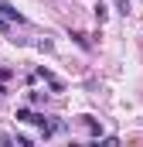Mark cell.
I'll use <instances>...</instances> for the list:
<instances>
[{"instance_id":"5","label":"cell","mask_w":143,"mask_h":147,"mask_svg":"<svg viewBox=\"0 0 143 147\" xmlns=\"http://www.w3.org/2000/svg\"><path fill=\"white\" fill-rule=\"evenodd\" d=\"M3 92H7V89H3V82H0V96H3Z\"/></svg>"},{"instance_id":"1","label":"cell","mask_w":143,"mask_h":147,"mask_svg":"<svg viewBox=\"0 0 143 147\" xmlns=\"http://www.w3.org/2000/svg\"><path fill=\"white\" fill-rule=\"evenodd\" d=\"M0 14H3V17H7V21H17V24H21V21H24V17H21V14H17V10H14V7H10V3H3V0H0Z\"/></svg>"},{"instance_id":"2","label":"cell","mask_w":143,"mask_h":147,"mask_svg":"<svg viewBox=\"0 0 143 147\" xmlns=\"http://www.w3.org/2000/svg\"><path fill=\"white\" fill-rule=\"evenodd\" d=\"M14 120H21V123H31V120H34V113L24 106V110H17V116H14Z\"/></svg>"},{"instance_id":"4","label":"cell","mask_w":143,"mask_h":147,"mask_svg":"<svg viewBox=\"0 0 143 147\" xmlns=\"http://www.w3.org/2000/svg\"><path fill=\"white\" fill-rule=\"evenodd\" d=\"M0 31H7V21H0Z\"/></svg>"},{"instance_id":"3","label":"cell","mask_w":143,"mask_h":147,"mask_svg":"<svg viewBox=\"0 0 143 147\" xmlns=\"http://www.w3.org/2000/svg\"><path fill=\"white\" fill-rule=\"evenodd\" d=\"M106 14H109V7H106V3H96V21H99V24L106 21Z\"/></svg>"}]
</instances>
